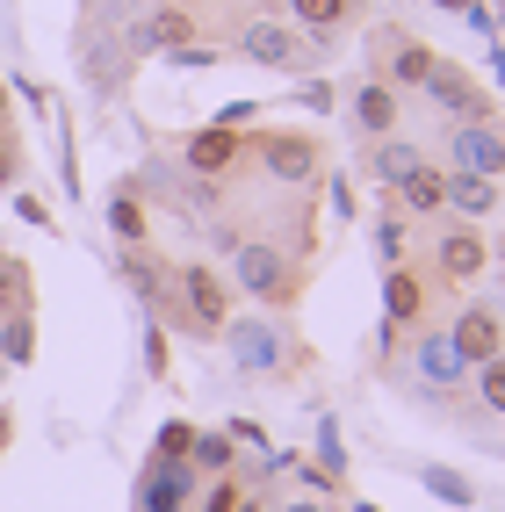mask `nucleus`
I'll list each match as a JSON object with an SVG mask.
<instances>
[{
	"label": "nucleus",
	"instance_id": "obj_2",
	"mask_svg": "<svg viewBox=\"0 0 505 512\" xmlns=\"http://www.w3.org/2000/svg\"><path fill=\"white\" fill-rule=\"evenodd\" d=\"M239 58L267 65V73H311V65L325 58V44H318V37H303L296 22L253 15V22H239Z\"/></svg>",
	"mask_w": 505,
	"mask_h": 512
},
{
	"label": "nucleus",
	"instance_id": "obj_30",
	"mask_svg": "<svg viewBox=\"0 0 505 512\" xmlns=\"http://www.w3.org/2000/svg\"><path fill=\"white\" fill-rule=\"evenodd\" d=\"M159 455H188V426H166L159 433Z\"/></svg>",
	"mask_w": 505,
	"mask_h": 512
},
{
	"label": "nucleus",
	"instance_id": "obj_31",
	"mask_svg": "<svg viewBox=\"0 0 505 512\" xmlns=\"http://www.w3.org/2000/svg\"><path fill=\"white\" fill-rule=\"evenodd\" d=\"M15 181V145H0V188Z\"/></svg>",
	"mask_w": 505,
	"mask_h": 512
},
{
	"label": "nucleus",
	"instance_id": "obj_12",
	"mask_svg": "<svg viewBox=\"0 0 505 512\" xmlns=\"http://www.w3.org/2000/svg\"><path fill=\"white\" fill-rule=\"evenodd\" d=\"M448 339L462 347V361H469V368H477V361H491V354H505L498 303H462V311H455V325H448Z\"/></svg>",
	"mask_w": 505,
	"mask_h": 512
},
{
	"label": "nucleus",
	"instance_id": "obj_13",
	"mask_svg": "<svg viewBox=\"0 0 505 512\" xmlns=\"http://www.w3.org/2000/svg\"><path fill=\"white\" fill-rule=\"evenodd\" d=\"M347 116H354V130H361L368 145L390 138V130H397V87H383L376 73H368V80L354 87V101H347Z\"/></svg>",
	"mask_w": 505,
	"mask_h": 512
},
{
	"label": "nucleus",
	"instance_id": "obj_29",
	"mask_svg": "<svg viewBox=\"0 0 505 512\" xmlns=\"http://www.w3.org/2000/svg\"><path fill=\"white\" fill-rule=\"evenodd\" d=\"M210 246H217V253H239L246 238H239V224H224V217H217V224H210Z\"/></svg>",
	"mask_w": 505,
	"mask_h": 512
},
{
	"label": "nucleus",
	"instance_id": "obj_5",
	"mask_svg": "<svg viewBox=\"0 0 505 512\" xmlns=\"http://www.w3.org/2000/svg\"><path fill=\"white\" fill-rule=\"evenodd\" d=\"M419 94H426L448 123H491V94L469 80L462 65H448V58H433V73L419 80Z\"/></svg>",
	"mask_w": 505,
	"mask_h": 512
},
{
	"label": "nucleus",
	"instance_id": "obj_26",
	"mask_svg": "<svg viewBox=\"0 0 505 512\" xmlns=\"http://www.w3.org/2000/svg\"><path fill=\"white\" fill-rule=\"evenodd\" d=\"M109 231L123 238V246H145V210H138L130 195H116V202H109Z\"/></svg>",
	"mask_w": 505,
	"mask_h": 512
},
{
	"label": "nucleus",
	"instance_id": "obj_38",
	"mask_svg": "<svg viewBox=\"0 0 505 512\" xmlns=\"http://www.w3.org/2000/svg\"><path fill=\"white\" fill-rule=\"evenodd\" d=\"M498 22H505V8H498Z\"/></svg>",
	"mask_w": 505,
	"mask_h": 512
},
{
	"label": "nucleus",
	"instance_id": "obj_6",
	"mask_svg": "<svg viewBox=\"0 0 505 512\" xmlns=\"http://www.w3.org/2000/svg\"><path fill=\"white\" fill-rule=\"evenodd\" d=\"M484 260H491L484 231H469L462 217H455L441 238H433V282H441V289H469V282L484 275Z\"/></svg>",
	"mask_w": 505,
	"mask_h": 512
},
{
	"label": "nucleus",
	"instance_id": "obj_8",
	"mask_svg": "<svg viewBox=\"0 0 505 512\" xmlns=\"http://www.w3.org/2000/svg\"><path fill=\"white\" fill-rule=\"evenodd\" d=\"M441 152H448V174H484V181L505 174V138L491 123H448Z\"/></svg>",
	"mask_w": 505,
	"mask_h": 512
},
{
	"label": "nucleus",
	"instance_id": "obj_19",
	"mask_svg": "<svg viewBox=\"0 0 505 512\" xmlns=\"http://www.w3.org/2000/svg\"><path fill=\"white\" fill-rule=\"evenodd\" d=\"M412 166H426V152H419L412 138H397V130H390V138H376V145H368V174H376L383 188H397L404 174H412Z\"/></svg>",
	"mask_w": 505,
	"mask_h": 512
},
{
	"label": "nucleus",
	"instance_id": "obj_18",
	"mask_svg": "<svg viewBox=\"0 0 505 512\" xmlns=\"http://www.w3.org/2000/svg\"><path fill=\"white\" fill-rule=\"evenodd\" d=\"M383 311H390V325H404V332L426 318V282L412 275V267H390V282H383Z\"/></svg>",
	"mask_w": 505,
	"mask_h": 512
},
{
	"label": "nucleus",
	"instance_id": "obj_23",
	"mask_svg": "<svg viewBox=\"0 0 505 512\" xmlns=\"http://www.w3.org/2000/svg\"><path fill=\"white\" fill-rule=\"evenodd\" d=\"M376 253H383V267H404V253H412V217H383L376 224Z\"/></svg>",
	"mask_w": 505,
	"mask_h": 512
},
{
	"label": "nucleus",
	"instance_id": "obj_4",
	"mask_svg": "<svg viewBox=\"0 0 505 512\" xmlns=\"http://www.w3.org/2000/svg\"><path fill=\"white\" fill-rule=\"evenodd\" d=\"M224 347H231V368H239V375H282L296 361L289 332L267 325V318H224Z\"/></svg>",
	"mask_w": 505,
	"mask_h": 512
},
{
	"label": "nucleus",
	"instance_id": "obj_35",
	"mask_svg": "<svg viewBox=\"0 0 505 512\" xmlns=\"http://www.w3.org/2000/svg\"><path fill=\"white\" fill-rule=\"evenodd\" d=\"M0 116H8V87H0Z\"/></svg>",
	"mask_w": 505,
	"mask_h": 512
},
{
	"label": "nucleus",
	"instance_id": "obj_10",
	"mask_svg": "<svg viewBox=\"0 0 505 512\" xmlns=\"http://www.w3.org/2000/svg\"><path fill=\"white\" fill-rule=\"evenodd\" d=\"M412 368H419V383L441 390V397H455V390L469 383V361H462V347L448 339V325H433V332L412 339Z\"/></svg>",
	"mask_w": 505,
	"mask_h": 512
},
{
	"label": "nucleus",
	"instance_id": "obj_28",
	"mask_svg": "<svg viewBox=\"0 0 505 512\" xmlns=\"http://www.w3.org/2000/svg\"><path fill=\"white\" fill-rule=\"evenodd\" d=\"M239 498H246V491H239V484H231V476H224V484H210V498H202V512H231Z\"/></svg>",
	"mask_w": 505,
	"mask_h": 512
},
{
	"label": "nucleus",
	"instance_id": "obj_21",
	"mask_svg": "<svg viewBox=\"0 0 505 512\" xmlns=\"http://www.w3.org/2000/svg\"><path fill=\"white\" fill-rule=\"evenodd\" d=\"M469 383H477V404L491 419H505V354H491V361H477L469 368Z\"/></svg>",
	"mask_w": 505,
	"mask_h": 512
},
{
	"label": "nucleus",
	"instance_id": "obj_15",
	"mask_svg": "<svg viewBox=\"0 0 505 512\" xmlns=\"http://www.w3.org/2000/svg\"><path fill=\"white\" fill-rule=\"evenodd\" d=\"M397 202H404V217H441L448 210V166H412V174H404L397 188H390Z\"/></svg>",
	"mask_w": 505,
	"mask_h": 512
},
{
	"label": "nucleus",
	"instance_id": "obj_11",
	"mask_svg": "<svg viewBox=\"0 0 505 512\" xmlns=\"http://www.w3.org/2000/svg\"><path fill=\"white\" fill-rule=\"evenodd\" d=\"M195 491V462L188 455H159L145 476H138V512H181Z\"/></svg>",
	"mask_w": 505,
	"mask_h": 512
},
{
	"label": "nucleus",
	"instance_id": "obj_34",
	"mask_svg": "<svg viewBox=\"0 0 505 512\" xmlns=\"http://www.w3.org/2000/svg\"><path fill=\"white\" fill-rule=\"evenodd\" d=\"M0 448H8V412H0Z\"/></svg>",
	"mask_w": 505,
	"mask_h": 512
},
{
	"label": "nucleus",
	"instance_id": "obj_22",
	"mask_svg": "<svg viewBox=\"0 0 505 512\" xmlns=\"http://www.w3.org/2000/svg\"><path fill=\"white\" fill-rule=\"evenodd\" d=\"M29 354H37V325H29V311H15L8 325H0V361H8V368H22Z\"/></svg>",
	"mask_w": 505,
	"mask_h": 512
},
{
	"label": "nucleus",
	"instance_id": "obj_16",
	"mask_svg": "<svg viewBox=\"0 0 505 512\" xmlns=\"http://www.w3.org/2000/svg\"><path fill=\"white\" fill-rule=\"evenodd\" d=\"M138 44H145V51H181V44H195V15L181 8V0H152V15L138 22Z\"/></svg>",
	"mask_w": 505,
	"mask_h": 512
},
{
	"label": "nucleus",
	"instance_id": "obj_36",
	"mask_svg": "<svg viewBox=\"0 0 505 512\" xmlns=\"http://www.w3.org/2000/svg\"><path fill=\"white\" fill-rule=\"evenodd\" d=\"M498 325H505V303H498Z\"/></svg>",
	"mask_w": 505,
	"mask_h": 512
},
{
	"label": "nucleus",
	"instance_id": "obj_39",
	"mask_svg": "<svg viewBox=\"0 0 505 512\" xmlns=\"http://www.w3.org/2000/svg\"><path fill=\"white\" fill-rule=\"evenodd\" d=\"M498 246H505V238H498Z\"/></svg>",
	"mask_w": 505,
	"mask_h": 512
},
{
	"label": "nucleus",
	"instance_id": "obj_14",
	"mask_svg": "<svg viewBox=\"0 0 505 512\" xmlns=\"http://www.w3.org/2000/svg\"><path fill=\"white\" fill-rule=\"evenodd\" d=\"M181 159H188V174H202V181H224L231 166H239V130H231V123H217V130H195Z\"/></svg>",
	"mask_w": 505,
	"mask_h": 512
},
{
	"label": "nucleus",
	"instance_id": "obj_17",
	"mask_svg": "<svg viewBox=\"0 0 505 512\" xmlns=\"http://www.w3.org/2000/svg\"><path fill=\"white\" fill-rule=\"evenodd\" d=\"M282 8H289V22L303 29V37H340V29L361 15V0H282Z\"/></svg>",
	"mask_w": 505,
	"mask_h": 512
},
{
	"label": "nucleus",
	"instance_id": "obj_1",
	"mask_svg": "<svg viewBox=\"0 0 505 512\" xmlns=\"http://www.w3.org/2000/svg\"><path fill=\"white\" fill-rule=\"evenodd\" d=\"M296 253H282L275 238H246L239 253H231V289L239 296H253V303H267V311H289L296 303Z\"/></svg>",
	"mask_w": 505,
	"mask_h": 512
},
{
	"label": "nucleus",
	"instance_id": "obj_25",
	"mask_svg": "<svg viewBox=\"0 0 505 512\" xmlns=\"http://www.w3.org/2000/svg\"><path fill=\"white\" fill-rule=\"evenodd\" d=\"M188 462H195V469H224V476H231V433H188Z\"/></svg>",
	"mask_w": 505,
	"mask_h": 512
},
{
	"label": "nucleus",
	"instance_id": "obj_3",
	"mask_svg": "<svg viewBox=\"0 0 505 512\" xmlns=\"http://www.w3.org/2000/svg\"><path fill=\"white\" fill-rule=\"evenodd\" d=\"M166 311H174L188 332H224V318H231V289H224V275H217V267L188 260V267H174Z\"/></svg>",
	"mask_w": 505,
	"mask_h": 512
},
{
	"label": "nucleus",
	"instance_id": "obj_7",
	"mask_svg": "<svg viewBox=\"0 0 505 512\" xmlns=\"http://www.w3.org/2000/svg\"><path fill=\"white\" fill-rule=\"evenodd\" d=\"M433 58H441V51H433V44H419L412 37V29H376V80L383 87H419L426 73H433Z\"/></svg>",
	"mask_w": 505,
	"mask_h": 512
},
{
	"label": "nucleus",
	"instance_id": "obj_27",
	"mask_svg": "<svg viewBox=\"0 0 505 512\" xmlns=\"http://www.w3.org/2000/svg\"><path fill=\"white\" fill-rule=\"evenodd\" d=\"M318 469L347 476V440H340V426H332V419H318Z\"/></svg>",
	"mask_w": 505,
	"mask_h": 512
},
{
	"label": "nucleus",
	"instance_id": "obj_20",
	"mask_svg": "<svg viewBox=\"0 0 505 512\" xmlns=\"http://www.w3.org/2000/svg\"><path fill=\"white\" fill-rule=\"evenodd\" d=\"M491 210H498V181H484V174H448V217L477 224V217H491Z\"/></svg>",
	"mask_w": 505,
	"mask_h": 512
},
{
	"label": "nucleus",
	"instance_id": "obj_33",
	"mask_svg": "<svg viewBox=\"0 0 505 512\" xmlns=\"http://www.w3.org/2000/svg\"><path fill=\"white\" fill-rule=\"evenodd\" d=\"M231 512H267V505H260V498H239V505H231Z\"/></svg>",
	"mask_w": 505,
	"mask_h": 512
},
{
	"label": "nucleus",
	"instance_id": "obj_32",
	"mask_svg": "<svg viewBox=\"0 0 505 512\" xmlns=\"http://www.w3.org/2000/svg\"><path fill=\"white\" fill-rule=\"evenodd\" d=\"M289 512H332V505H325V498H296Z\"/></svg>",
	"mask_w": 505,
	"mask_h": 512
},
{
	"label": "nucleus",
	"instance_id": "obj_37",
	"mask_svg": "<svg viewBox=\"0 0 505 512\" xmlns=\"http://www.w3.org/2000/svg\"><path fill=\"white\" fill-rule=\"evenodd\" d=\"M498 267H505V246H498Z\"/></svg>",
	"mask_w": 505,
	"mask_h": 512
},
{
	"label": "nucleus",
	"instance_id": "obj_24",
	"mask_svg": "<svg viewBox=\"0 0 505 512\" xmlns=\"http://www.w3.org/2000/svg\"><path fill=\"white\" fill-rule=\"evenodd\" d=\"M419 484L441 498V505H469V498H477V491H469V476H455V469H441V462H426V469H419Z\"/></svg>",
	"mask_w": 505,
	"mask_h": 512
},
{
	"label": "nucleus",
	"instance_id": "obj_9",
	"mask_svg": "<svg viewBox=\"0 0 505 512\" xmlns=\"http://www.w3.org/2000/svg\"><path fill=\"white\" fill-rule=\"evenodd\" d=\"M260 166H267V181L303 188V181L325 174V152H318V138H303V130H275V138H260Z\"/></svg>",
	"mask_w": 505,
	"mask_h": 512
}]
</instances>
